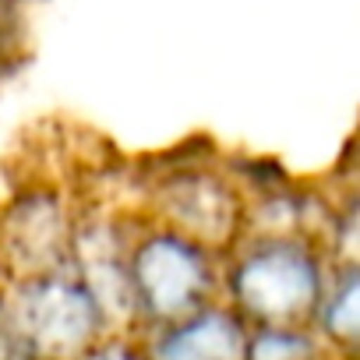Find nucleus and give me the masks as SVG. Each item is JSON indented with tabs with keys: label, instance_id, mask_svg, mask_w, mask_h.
<instances>
[{
	"label": "nucleus",
	"instance_id": "10",
	"mask_svg": "<svg viewBox=\"0 0 360 360\" xmlns=\"http://www.w3.org/2000/svg\"><path fill=\"white\" fill-rule=\"evenodd\" d=\"M78 360H148V353H145V346L138 349V346H131L124 335H113V332H106L96 346H89Z\"/></svg>",
	"mask_w": 360,
	"mask_h": 360
},
{
	"label": "nucleus",
	"instance_id": "4",
	"mask_svg": "<svg viewBox=\"0 0 360 360\" xmlns=\"http://www.w3.org/2000/svg\"><path fill=\"white\" fill-rule=\"evenodd\" d=\"M251 198L237 180L209 162L173 166L148 180L141 216L226 255L248 226Z\"/></svg>",
	"mask_w": 360,
	"mask_h": 360
},
{
	"label": "nucleus",
	"instance_id": "3",
	"mask_svg": "<svg viewBox=\"0 0 360 360\" xmlns=\"http://www.w3.org/2000/svg\"><path fill=\"white\" fill-rule=\"evenodd\" d=\"M0 297L29 360H78L110 332L96 297L71 269L11 279Z\"/></svg>",
	"mask_w": 360,
	"mask_h": 360
},
{
	"label": "nucleus",
	"instance_id": "7",
	"mask_svg": "<svg viewBox=\"0 0 360 360\" xmlns=\"http://www.w3.org/2000/svg\"><path fill=\"white\" fill-rule=\"evenodd\" d=\"M311 325L325 335V342L339 346V349H353L356 346V332H360V269L353 258L332 262L328 265V279L321 290V300L314 307Z\"/></svg>",
	"mask_w": 360,
	"mask_h": 360
},
{
	"label": "nucleus",
	"instance_id": "6",
	"mask_svg": "<svg viewBox=\"0 0 360 360\" xmlns=\"http://www.w3.org/2000/svg\"><path fill=\"white\" fill-rule=\"evenodd\" d=\"M251 325L230 304H205L188 318L155 325L145 346L148 360H244Z\"/></svg>",
	"mask_w": 360,
	"mask_h": 360
},
{
	"label": "nucleus",
	"instance_id": "9",
	"mask_svg": "<svg viewBox=\"0 0 360 360\" xmlns=\"http://www.w3.org/2000/svg\"><path fill=\"white\" fill-rule=\"evenodd\" d=\"M22 39V8L18 0H0V68L18 57Z\"/></svg>",
	"mask_w": 360,
	"mask_h": 360
},
{
	"label": "nucleus",
	"instance_id": "5",
	"mask_svg": "<svg viewBox=\"0 0 360 360\" xmlns=\"http://www.w3.org/2000/svg\"><path fill=\"white\" fill-rule=\"evenodd\" d=\"M78 205L50 184L18 191L0 212V265L11 279L71 269Z\"/></svg>",
	"mask_w": 360,
	"mask_h": 360
},
{
	"label": "nucleus",
	"instance_id": "8",
	"mask_svg": "<svg viewBox=\"0 0 360 360\" xmlns=\"http://www.w3.org/2000/svg\"><path fill=\"white\" fill-rule=\"evenodd\" d=\"M321 346L318 335L307 325H290V328H251L248 332V353L244 360H318Z\"/></svg>",
	"mask_w": 360,
	"mask_h": 360
},
{
	"label": "nucleus",
	"instance_id": "2",
	"mask_svg": "<svg viewBox=\"0 0 360 360\" xmlns=\"http://www.w3.org/2000/svg\"><path fill=\"white\" fill-rule=\"evenodd\" d=\"M223 290L219 255L148 216H138L127 240L131 314L145 325H169L212 304Z\"/></svg>",
	"mask_w": 360,
	"mask_h": 360
},
{
	"label": "nucleus",
	"instance_id": "1",
	"mask_svg": "<svg viewBox=\"0 0 360 360\" xmlns=\"http://www.w3.org/2000/svg\"><path fill=\"white\" fill-rule=\"evenodd\" d=\"M328 265L314 233H244L223 269L226 304L251 328L311 325Z\"/></svg>",
	"mask_w": 360,
	"mask_h": 360
}]
</instances>
